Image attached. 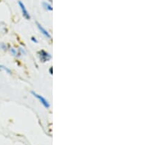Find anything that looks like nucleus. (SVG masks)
<instances>
[{
  "instance_id": "obj_1",
  "label": "nucleus",
  "mask_w": 165,
  "mask_h": 145,
  "mask_svg": "<svg viewBox=\"0 0 165 145\" xmlns=\"http://www.w3.org/2000/svg\"><path fill=\"white\" fill-rule=\"evenodd\" d=\"M31 94H32L33 96L35 97V98H36L37 99H38V100L40 102V103L43 105L44 107L46 108V109H48V108H49V106H50V104H49V103L48 102V100H46V99H45L43 98L42 95H40L39 94H38V93L35 92L34 91H32L31 92Z\"/></svg>"
},
{
  "instance_id": "obj_2",
  "label": "nucleus",
  "mask_w": 165,
  "mask_h": 145,
  "mask_svg": "<svg viewBox=\"0 0 165 145\" xmlns=\"http://www.w3.org/2000/svg\"><path fill=\"white\" fill-rule=\"evenodd\" d=\"M18 5H19L20 8H21L22 15H23V16L26 19L29 20L30 19V15H29L28 10H27V9L26 8L25 5H24L23 2H21V1L18 2Z\"/></svg>"
},
{
  "instance_id": "obj_3",
  "label": "nucleus",
  "mask_w": 165,
  "mask_h": 145,
  "mask_svg": "<svg viewBox=\"0 0 165 145\" xmlns=\"http://www.w3.org/2000/svg\"><path fill=\"white\" fill-rule=\"evenodd\" d=\"M38 54H39L40 60H41V61H43V62L49 61V60H51V55L49 54L48 52H46V51H44V50L40 51L39 52H38Z\"/></svg>"
},
{
  "instance_id": "obj_4",
  "label": "nucleus",
  "mask_w": 165,
  "mask_h": 145,
  "mask_svg": "<svg viewBox=\"0 0 165 145\" xmlns=\"http://www.w3.org/2000/svg\"><path fill=\"white\" fill-rule=\"evenodd\" d=\"M36 24H37V27H38V29L40 30V32H41L44 36L46 37L47 38H49V39H51L50 34H49V33L48 32V31L46 30V29L44 28V27H43V26L40 24L38 23V22H36Z\"/></svg>"
},
{
  "instance_id": "obj_5",
  "label": "nucleus",
  "mask_w": 165,
  "mask_h": 145,
  "mask_svg": "<svg viewBox=\"0 0 165 145\" xmlns=\"http://www.w3.org/2000/svg\"><path fill=\"white\" fill-rule=\"evenodd\" d=\"M0 71H5V73H7L8 74H11V73H12V71H11V70L10 68H8L6 66L3 65H0Z\"/></svg>"
},
{
  "instance_id": "obj_6",
  "label": "nucleus",
  "mask_w": 165,
  "mask_h": 145,
  "mask_svg": "<svg viewBox=\"0 0 165 145\" xmlns=\"http://www.w3.org/2000/svg\"><path fill=\"white\" fill-rule=\"evenodd\" d=\"M43 6L45 9H46V10H49V11H51L52 10V7L51 6V5H49V3L47 2H43Z\"/></svg>"
},
{
  "instance_id": "obj_7",
  "label": "nucleus",
  "mask_w": 165,
  "mask_h": 145,
  "mask_svg": "<svg viewBox=\"0 0 165 145\" xmlns=\"http://www.w3.org/2000/svg\"><path fill=\"white\" fill-rule=\"evenodd\" d=\"M0 49H3V50H6V45L4 43H0Z\"/></svg>"
},
{
  "instance_id": "obj_8",
  "label": "nucleus",
  "mask_w": 165,
  "mask_h": 145,
  "mask_svg": "<svg viewBox=\"0 0 165 145\" xmlns=\"http://www.w3.org/2000/svg\"><path fill=\"white\" fill-rule=\"evenodd\" d=\"M31 40H32V42H34V43H38V40H37V39L35 38H34V37H32V38H31Z\"/></svg>"
},
{
  "instance_id": "obj_9",
  "label": "nucleus",
  "mask_w": 165,
  "mask_h": 145,
  "mask_svg": "<svg viewBox=\"0 0 165 145\" xmlns=\"http://www.w3.org/2000/svg\"><path fill=\"white\" fill-rule=\"evenodd\" d=\"M50 71V73H51V74H52V67H51V68H50V71Z\"/></svg>"
}]
</instances>
